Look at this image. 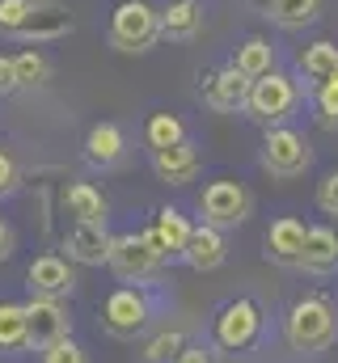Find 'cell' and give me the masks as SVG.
<instances>
[{
    "mask_svg": "<svg viewBox=\"0 0 338 363\" xmlns=\"http://www.w3.org/2000/svg\"><path fill=\"white\" fill-rule=\"evenodd\" d=\"M165 308V296L157 291V283H119L106 300H102V313H97V325L119 338V342H136L153 330V321L161 317Z\"/></svg>",
    "mask_w": 338,
    "mask_h": 363,
    "instance_id": "6da1fadb",
    "label": "cell"
},
{
    "mask_svg": "<svg viewBox=\"0 0 338 363\" xmlns=\"http://www.w3.org/2000/svg\"><path fill=\"white\" fill-rule=\"evenodd\" d=\"M283 342L296 355H326L338 342V304L330 296H300L283 317Z\"/></svg>",
    "mask_w": 338,
    "mask_h": 363,
    "instance_id": "7a4b0ae2",
    "label": "cell"
},
{
    "mask_svg": "<svg viewBox=\"0 0 338 363\" xmlns=\"http://www.w3.org/2000/svg\"><path fill=\"white\" fill-rule=\"evenodd\" d=\"M266 334V313L254 296H233L224 300L216 313H212V325H207V342L224 355H250L254 347L262 342Z\"/></svg>",
    "mask_w": 338,
    "mask_h": 363,
    "instance_id": "3957f363",
    "label": "cell"
},
{
    "mask_svg": "<svg viewBox=\"0 0 338 363\" xmlns=\"http://www.w3.org/2000/svg\"><path fill=\"white\" fill-rule=\"evenodd\" d=\"M106 43L119 55H144L161 43V9L153 0H119L106 26Z\"/></svg>",
    "mask_w": 338,
    "mask_h": 363,
    "instance_id": "277c9868",
    "label": "cell"
},
{
    "mask_svg": "<svg viewBox=\"0 0 338 363\" xmlns=\"http://www.w3.org/2000/svg\"><path fill=\"white\" fill-rule=\"evenodd\" d=\"M313 161H317V152H313V144H309V135L300 127H292V123L266 127L262 148H258V169L262 174L292 182V178H305L313 169Z\"/></svg>",
    "mask_w": 338,
    "mask_h": 363,
    "instance_id": "5b68a950",
    "label": "cell"
},
{
    "mask_svg": "<svg viewBox=\"0 0 338 363\" xmlns=\"http://www.w3.org/2000/svg\"><path fill=\"white\" fill-rule=\"evenodd\" d=\"M300 101H305V93H300V81L292 77V72H266V77H258L250 85V97H246V118L258 123L262 131L266 127H283L296 110H300Z\"/></svg>",
    "mask_w": 338,
    "mask_h": 363,
    "instance_id": "8992f818",
    "label": "cell"
},
{
    "mask_svg": "<svg viewBox=\"0 0 338 363\" xmlns=\"http://www.w3.org/2000/svg\"><path fill=\"white\" fill-rule=\"evenodd\" d=\"M195 211H199V224H212L220 233H233V228H241L254 216V190L237 178H216L199 190Z\"/></svg>",
    "mask_w": 338,
    "mask_h": 363,
    "instance_id": "52a82bcc",
    "label": "cell"
},
{
    "mask_svg": "<svg viewBox=\"0 0 338 363\" xmlns=\"http://www.w3.org/2000/svg\"><path fill=\"white\" fill-rule=\"evenodd\" d=\"M106 267H110V274L119 283H153L157 274L165 271V258L153 250V241L144 233H114Z\"/></svg>",
    "mask_w": 338,
    "mask_h": 363,
    "instance_id": "ba28073f",
    "label": "cell"
},
{
    "mask_svg": "<svg viewBox=\"0 0 338 363\" xmlns=\"http://www.w3.org/2000/svg\"><path fill=\"white\" fill-rule=\"evenodd\" d=\"M26 338H30V351H47L60 338H72V308H68V300L30 296L26 300Z\"/></svg>",
    "mask_w": 338,
    "mask_h": 363,
    "instance_id": "9c48e42d",
    "label": "cell"
},
{
    "mask_svg": "<svg viewBox=\"0 0 338 363\" xmlns=\"http://www.w3.org/2000/svg\"><path fill=\"white\" fill-rule=\"evenodd\" d=\"M26 291L30 296H47V300H72V291H77V262H68L64 254H38L26 267Z\"/></svg>",
    "mask_w": 338,
    "mask_h": 363,
    "instance_id": "30bf717a",
    "label": "cell"
},
{
    "mask_svg": "<svg viewBox=\"0 0 338 363\" xmlns=\"http://www.w3.org/2000/svg\"><path fill=\"white\" fill-rule=\"evenodd\" d=\"M64 34H72V13L64 0H34L21 30L13 38H21L26 47H43V43H60Z\"/></svg>",
    "mask_w": 338,
    "mask_h": 363,
    "instance_id": "8fae6325",
    "label": "cell"
},
{
    "mask_svg": "<svg viewBox=\"0 0 338 363\" xmlns=\"http://www.w3.org/2000/svg\"><path fill=\"white\" fill-rule=\"evenodd\" d=\"M148 241H153V250L165 258V262H178L182 258V250H186V241H190V233H195V220L182 211V207H157L153 211V220H148V228H140Z\"/></svg>",
    "mask_w": 338,
    "mask_h": 363,
    "instance_id": "7c38bea8",
    "label": "cell"
},
{
    "mask_svg": "<svg viewBox=\"0 0 338 363\" xmlns=\"http://www.w3.org/2000/svg\"><path fill=\"white\" fill-rule=\"evenodd\" d=\"M250 85H254L250 77H241L233 64H224V68H216V72L203 77L199 101L207 110H216V114H241L246 110V97H250Z\"/></svg>",
    "mask_w": 338,
    "mask_h": 363,
    "instance_id": "4fadbf2b",
    "label": "cell"
},
{
    "mask_svg": "<svg viewBox=\"0 0 338 363\" xmlns=\"http://www.w3.org/2000/svg\"><path fill=\"white\" fill-rule=\"evenodd\" d=\"M127 152H131V144H127V131H123L119 123H93V127L84 131L81 157H84L89 169L110 174V169H119V165L127 161Z\"/></svg>",
    "mask_w": 338,
    "mask_h": 363,
    "instance_id": "5bb4252c",
    "label": "cell"
},
{
    "mask_svg": "<svg viewBox=\"0 0 338 363\" xmlns=\"http://www.w3.org/2000/svg\"><path fill=\"white\" fill-rule=\"evenodd\" d=\"M305 237H309V224H305L300 216H279V220H271V228H266V237H262L266 262H275V267H283V271H296L300 250H305Z\"/></svg>",
    "mask_w": 338,
    "mask_h": 363,
    "instance_id": "9a60e30c",
    "label": "cell"
},
{
    "mask_svg": "<svg viewBox=\"0 0 338 363\" xmlns=\"http://www.w3.org/2000/svg\"><path fill=\"white\" fill-rule=\"evenodd\" d=\"M296 271L309 274V279H330V274H338V228L334 224H309V237H305V250H300Z\"/></svg>",
    "mask_w": 338,
    "mask_h": 363,
    "instance_id": "2e32d148",
    "label": "cell"
},
{
    "mask_svg": "<svg viewBox=\"0 0 338 363\" xmlns=\"http://www.w3.org/2000/svg\"><path fill=\"white\" fill-rule=\"evenodd\" d=\"M178 262L190 267L195 274L220 271L229 262V237L220 228H212V224H195V233H190V241H186V250H182Z\"/></svg>",
    "mask_w": 338,
    "mask_h": 363,
    "instance_id": "e0dca14e",
    "label": "cell"
},
{
    "mask_svg": "<svg viewBox=\"0 0 338 363\" xmlns=\"http://www.w3.org/2000/svg\"><path fill=\"white\" fill-rule=\"evenodd\" d=\"M110 237L114 233H106V224H81V220H72L64 228V250H68L64 258L77 262V267H106Z\"/></svg>",
    "mask_w": 338,
    "mask_h": 363,
    "instance_id": "ac0fdd59",
    "label": "cell"
},
{
    "mask_svg": "<svg viewBox=\"0 0 338 363\" xmlns=\"http://www.w3.org/2000/svg\"><path fill=\"white\" fill-rule=\"evenodd\" d=\"M148 165H153V174L165 182V186H190V182L203 174V157H199V148L190 140L173 144V148H153L148 152Z\"/></svg>",
    "mask_w": 338,
    "mask_h": 363,
    "instance_id": "d6986e66",
    "label": "cell"
},
{
    "mask_svg": "<svg viewBox=\"0 0 338 363\" xmlns=\"http://www.w3.org/2000/svg\"><path fill=\"white\" fill-rule=\"evenodd\" d=\"M199 34H203V4L199 0L161 4V38L165 43H195Z\"/></svg>",
    "mask_w": 338,
    "mask_h": 363,
    "instance_id": "ffe728a7",
    "label": "cell"
},
{
    "mask_svg": "<svg viewBox=\"0 0 338 363\" xmlns=\"http://www.w3.org/2000/svg\"><path fill=\"white\" fill-rule=\"evenodd\" d=\"M60 203H64V211H68L72 220H81V224H106V220H110V203H106V194H102L93 182H68V186L60 190Z\"/></svg>",
    "mask_w": 338,
    "mask_h": 363,
    "instance_id": "44dd1931",
    "label": "cell"
},
{
    "mask_svg": "<svg viewBox=\"0 0 338 363\" xmlns=\"http://www.w3.org/2000/svg\"><path fill=\"white\" fill-rule=\"evenodd\" d=\"M334 68H338V43L334 38H317V43H309V47L296 51V77H300L309 89L322 85Z\"/></svg>",
    "mask_w": 338,
    "mask_h": 363,
    "instance_id": "7402d4cb",
    "label": "cell"
},
{
    "mask_svg": "<svg viewBox=\"0 0 338 363\" xmlns=\"http://www.w3.org/2000/svg\"><path fill=\"white\" fill-rule=\"evenodd\" d=\"M26 351V300H0V359H21Z\"/></svg>",
    "mask_w": 338,
    "mask_h": 363,
    "instance_id": "603a6c76",
    "label": "cell"
},
{
    "mask_svg": "<svg viewBox=\"0 0 338 363\" xmlns=\"http://www.w3.org/2000/svg\"><path fill=\"white\" fill-rule=\"evenodd\" d=\"M186 342H190V334L182 325H161V330L140 338L136 363H178V355L186 351Z\"/></svg>",
    "mask_w": 338,
    "mask_h": 363,
    "instance_id": "cb8c5ba5",
    "label": "cell"
},
{
    "mask_svg": "<svg viewBox=\"0 0 338 363\" xmlns=\"http://www.w3.org/2000/svg\"><path fill=\"white\" fill-rule=\"evenodd\" d=\"M241 77H266V72H275V47H271V38H262V34H250V38H241V47L233 51V60H229Z\"/></svg>",
    "mask_w": 338,
    "mask_h": 363,
    "instance_id": "d4e9b609",
    "label": "cell"
},
{
    "mask_svg": "<svg viewBox=\"0 0 338 363\" xmlns=\"http://www.w3.org/2000/svg\"><path fill=\"white\" fill-rule=\"evenodd\" d=\"M266 17L279 30L296 34V30H309L322 17V0H266Z\"/></svg>",
    "mask_w": 338,
    "mask_h": 363,
    "instance_id": "484cf974",
    "label": "cell"
},
{
    "mask_svg": "<svg viewBox=\"0 0 338 363\" xmlns=\"http://www.w3.org/2000/svg\"><path fill=\"white\" fill-rule=\"evenodd\" d=\"M182 140H190L182 114H173V110H157V114L144 118V144H148V152H153V148H173V144H182Z\"/></svg>",
    "mask_w": 338,
    "mask_h": 363,
    "instance_id": "4316f807",
    "label": "cell"
},
{
    "mask_svg": "<svg viewBox=\"0 0 338 363\" xmlns=\"http://www.w3.org/2000/svg\"><path fill=\"white\" fill-rule=\"evenodd\" d=\"M13 68H17V85L21 89H43L47 81H51V60L38 51V47H21V51H13Z\"/></svg>",
    "mask_w": 338,
    "mask_h": 363,
    "instance_id": "83f0119b",
    "label": "cell"
},
{
    "mask_svg": "<svg viewBox=\"0 0 338 363\" xmlns=\"http://www.w3.org/2000/svg\"><path fill=\"white\" fill-rule=\"evenodd\" d=\"M309 97H313V118H317V127L338 131V68L322 81V85H313Z\"/></svg>",
    "mask_w": 338,
    "mask_h": 363,
    "instance_id": "f1b7e54d",
    "label": "cell"
},
{
    "mask_svg": "<svg viewBox=\"0 0 338 363\" xmlns=\"http://www.w3.org/2000/svg\"><path fill=\"white\" fill-rule=\"evenodd\" d=\"M38 363H93V359H89V351H84L77 338H60L55 347L38 351Z\"/></svg>",
    "mask_w": 338,
    "mask_h": 363,
    "instance_id": "f546056e",
    "label": "cell"
},
{
    "mask_svg": "<svg viewBox=\"0 0 338 363\" xmlns=\"http://www.w3.org/2000/svg\"><path fill=\"white\" fill-rule=\"evenodd\" d=\"M17 190H21V165H17V157L9 148H0V203L13 199Z\"/></svg>",
    "mask_w": 338,
    "mask_h": 363,
    "instance_id": "4dcf8cb0",
    "label": "cell"
},
{
    "mask_svg": "<svg viewBox=\"0 0 338 363\" xmlns=\"http://www.w3.org/2000/svg\"><path fill=\"white\" fill-rule=\"evenodd\" d=\"M30 4L34 0H0V34H17L21 30V21H26V13H30Z\"/></svg>",
    "mask_w": 338,
    "mask_h": 363,
    "instance_id": "1f68e13d",
    "label": "cell"
},
{
    "mask_svg": "<svg viewBox=\"0 0 338 363\" xmlns=\"http://www.w3.org/2000/svg\"><path fill=\"white\" fill-rule=\"evenodd\" d=\"M313 203H317V211H322V216L338 220V169L317 182V194H313Z\"/></svg>",
    "mask_w": 338,
    "mask_h": 363,
    "instance_id": "d6a6232c",
    "label": "cell"
},
{
    "mask_svg": "<svg viewBox=\"0 0 338 363\" xmlns=\"http://www.w3.org/2000/svg\"><path fill=\"white\" fill-rule=\"evenodd\" d=\"M178 363H220V351L212 342H186V351L178 355Z\"/></svg>",
    "mask_w": 338,
    "mask_h": 363,
    "instance_id": "836d02e7",
    "label": "cell"
},
{
    "mask_svg": "<svg viewBox=\"0 0 338 363\" xmlns=\"http://www.w3.org/2000/svg\"><path fill=\"white\" fill-rule=\"evenodd\" d=\"M13 254H17V228H13V224L0 216V267H4Z\"/></svg>",
    "mask_w": 338,
    "mask_h": 363,
    "instance_id": "e575fe53",
    "label": "cell"
},
{
    "mask_svg": "<svg viewBox=\"0 0 338 363\" xmlns=\"http://www.w3.org/2000/svg\"><path fill=\"white\" fill-rule=\"evenodd\" d=\"M17 68H13V55H0V97H9V93H17Z\"/></svg>",
    "mask_w": 338,
    "mask_h": 363,
    "instance_id": "d590c367",
    "label": "cell"
}]
</instances>
